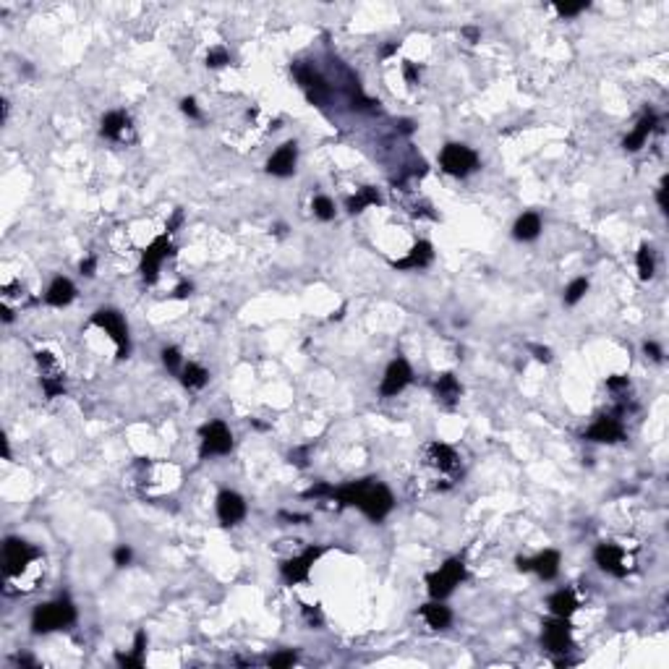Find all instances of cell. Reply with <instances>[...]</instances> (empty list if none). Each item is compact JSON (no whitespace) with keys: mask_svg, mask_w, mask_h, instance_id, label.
I'll use <instances>...</instances> for the list:
<instances>
[{"mask_svg":"<svg viewBox=\"0 0 669 669\" xmlns=\"http://www.w3.org/2000/svg\"><path fill=\"white\" fill-rule=\"evenodd\" d=\"M332 497L340 502V505L348 507H361L366 515L372 520H384L390 515L392 510V494L390 489L384 484H377L374 478H363V481H353V484H345V487H337L332 492Z\"/></svg>","mask_w":669,"mask_h":669,"instance_id":"cell-1","label":"cell"},{"mask_svg":"<svg viewBox=\"0 0 669 669\" xmlns=\"http://www.w3.org/2000/svg\"><path fill=\"white\" fill-rule=\"evenodd\" d=\"M74 620H76L74 604L68 599H58V602L50 604H39L34 609V617H32V628H34V633H53L71 625Z\"/></svg>","mask_w":669,"mask_h":669,"instance_id":"cell-2","label":"cell"},{"mask_svg":"<svg viewBox=\"0 0 669 669\" xmlns=\"http://www.w3.org/2000/svg\"><path fill=\"white\" fill-rule=\"evenodd\" d=\"M440 165L445 173L463 178V175H468L471 170H476L478 157L471 147H466V144H447L440 154Z\"/></svg>","mask_w":669,"mask_h":669,"instance_id":"cell-3","label":"cell"},{"mask_svg":"<svg viewBox=\"0 0 669 669\" xmlns=\"http://www.w3.org/2000/svg\"><path fill=\"white\" fill-rule=\"evenodd\" d=\"M463 575H466L463 562H460V560H447L437 573H431L429 578H426L429 593L434 596V599H445V596H450L452 588L463 581Z\"/></svg>","mask_w":669,"mask_h":669,"instance_id":"cell-4","label":"cell"},{"mask_svg":"<svg viewBox=\"0 0 669 669\" xmlns=\"http://www.w3.org/2000/svg\"><path fill=\"white\" fill-rule=\"evenodd\" d=\"M92 325L102 327V330L113 337L115 345H118V356H121V358L128 356V330H126L123 316L118 314V311H113V309H100V311L92 316Z\"/></svg>","mask_w":669,"mask_h":669,"instance_id":"cell-5","label":"cell"},{"mask_svg":"<svg viewBox=\"0 0 669 669\" xmlns=\"http://www.w3.org/2000/svg\"><path fill=\"white\" fill-rule=\"evenodd\" d=\"M39 557V549L21 539H8L3 546V562H6V575H19L32 560Z\"/></svg>","mask_w":669,"mask_h":669,"instance_id":"cell-6","label":"cell"},{"mask_svg":"<svg viewBox=\"0 0 669 669\" xmlns=\"http://www.w3.org/2000/svg\"><path fill=\"white\" fill-rule=\"evenodd\" d=\"M233 447V434L222 421H212L201 429V455H225Z\"/></svg>","mask_w":669,"mask_h":669,"instance_id":"cell-7","label":"cell"},{"mask_svg":"<svg viewBox=\"0 0 669 669\" xmlns=\"http://www.w3.org/2000/svg\"><path fill=\"white\" fill-rule=\"evenodd\" d=\"M173 254V243L168 236H160V238H154L149 246H147V251H144L142 257V278L144 283H154L157 280V275H160V264H163V259H168Z\"/></svg>","mask_w":669,"mask_h":669,"instance_id":"cell-8","label":"cell"},{"mask_svg":"<svg viewBox=\"0 0 669 669\" xmlns=\"http://www.w3.org/2000/svg\"><path fill=\"white\" fill-rule=\"evenodd\" d=\"M322 552H325L322 546H309L301 557L288 560V562L283 565V578H285L288 583H301V581H306L309 573H311V565L322 557Z\"/></svg>","mask_w":669,"mask_h":669,"instance_id":"cell-9","label":"cell"},{"mask_svg":"<svg viewBox=\"0 0 669 669\" xmlns=\"http://www.w3.org/2000/svg\"><path fill=\"white\" fill-rule=\"evenodd\" d=\"M544 646L552 654H565L570 651L573 641H570V625H567V617H557V620L544 622V635H541Z\"/></svg>","mask_w":669,"mask_h":669,"instance_id":"cell-10","label":"cell"},{"mask_svg":"<svg viewBox=\"0 0 669 669\" xmlns=\"http://www.w3.org/2000/svg\"><path fill=\"white\" fill-rule=\"evenodd\" d=\"M217 518L222 526H236L246 518V502L236 492H222L217 497Z\"/></svg>","mask_w":669,"mask_h":669,"instance_id":"cell-11","label":"cell"},{"mask_svg":"<svg viewBox=\"0 0 669 669\" xmlns=\"http://www.w3.org/2000/svg\"><path fill=\"white\" fill-rule=\"evenodd\" d=\"M596 557V565L602 567L604 573L614 575V578H622L628 573V565H625V552H622L617 544H599V549L593 552Z\"/></svg>","mask_w":669,"mask_h":669,"instance_id":"cell-12","label":"cell"},{"mask_svg":"<svg viewBox=\"0 0 669 669\" xmlns=\"http://www.w3.org/2000/svg\"><path fill=\"white\" fill-rule=\"evenodd\" d=\"M411 366H408V361L405 358H395V361L387 366V374H384L382 379V395L384 398H392V395H398V392L405 387V384L411 382Z\"/></svg>","mask_w":669,"mask_h":669,"instance_id":"cell-13","label":"cell"},{"mask_svg":"<svg viewBox=\"0 0 669 669\" xmlns=\"http://www.w3.org/2000/svg\"><path fill=\"white\" fill-rule=\"evenodd\" d=\"M518 570H534L539 573L544 581H552L557 573H560V552L555 549H546L534 560H518Z\"/></svg>","mask_w":669,"mask_h":669,"instance_id":"cell-14","label":"cell"},{"mask_svg":"<svg viewBox=\"0 0 669 669\" xmlns=\"http://www.w3.org/2000/svg\"><path fill=\"white\" fill-rule=\"evenodd\" d=\"M296 160H298L296 144L293 142L283 144L278 152L269 157L267 173L269 175H278V178H288V175H293V170H296Z\"/></svg>","mask_w":669,"mask_h":669,"instance_id":"cell-15","label":"cell"},{"mask_svg":"<svg viewBox=\"0 0 669 669\" xmlns=\"http://www.w3.org/2000/svg\"><path fill=\"white\" fill-rule=\"evenodd\" d=\"M622 437H625L622 424L617 419H609V416L596 419V424L586 431V440L588 442H607V445H612V442H620Z\"/></svg>","mask_w":669,"mask_h":669,"instance_id":"cell-16","label":"cell"},{"mask_svg":"<svg viewBox=\"0 0 669 669\" xmlns=\"http://www.w3.org/2000/svg\"><path fill=\"white\" fill-rule=\"evenodd\" d=\"M426 460H429L434 468L445 471V473H452V471H458L460 466L458 452L450 447V445H442V442H431L429 447H426Z\"/></svg>","mask_w":669,"mask_h":669,"instance_id":"cell-17","label":"cell"},{"mask_svg":"<svg viewBox=\"0 0 669 669\" xmlns=\"http://www.w3.org/2000/svg\"><path fill=\"white\" fill-rule=\"evenodd\" d=\"M431 259H434L431 243L421 241V243H416V246L408 251V257L395 262V269H421V267H426V264H431Z\"/></svg>","mask_w":669,"mask_h":669,"instance_id":"cell-18","label":"cell"},{"mask_svg":"<svg viewBox=\"0 0 669 669\" xmlns=\"http://www.w3.org/2000/svg\"><path fill=\"white\" fill-rule=\"evenodd\" d=\"M654 126H656V115L654 113H646L638 121V126L633 128V134L625 136V142H622V147L625 149H630V152H635V149H641L643 144H646V139H649V134L654 131Z\"/></svg>","mask_w":669,"mask_h":669,"instance_id":"cell-19","label":"cell"},{"mask_svg":"<svg viewBox=\"0 0 669 669\" xmlns=\"http://www.w3.org/2000/svg\"><path fill=\"white\" fill-rule=\"evenodd\" d=\"M74 296H76V288H74V283L66 278H55L53 280V285L48 288V296H45V301H48L50 306H66V304H71L74 301Z\"/></svg>","mask_w":669,"mask_h":669,"instance_id":"cell-20","label":"cell"},{"mask_svg":"<svg viewBox=\"0 0 669 669\" xmlns=\"http://www.w3.org/2000/svg\"><path fill=\"white\" fill-rule=\"evenodd\" d=\"M421 617L426 620V625L429 628H434V630H445L450 622H452V612H450L445 604L440 602H431V604H424L421 607Z\"/></svg>","mask_w":669,"mask_h":669,"instance_id":"cell-21","label":"cell"},{"mask_svg":"<svg viewBox=\"0 0 669 669\" xmlns=\"http://www.w3.org/2000/svg\"><path fill=\"white\" fill-rule=\"evenodd\" d=\"M128 128H131V121H128V115L121 113V110H115V113H107L105 118H102V136H107V139H115V142H121Z\"/></svg>","mask_w":669,"mask_h":669,"instance_id":"cell-22","label":"cell"},{"mask_svg":"<svg viewBox=\"0 0 669 669\" xmlns=\"http://www.w3.org/2000/svg\"><path fill=\"white\" fill-rule=\"evenodd\" d=\"M549 609L555 612V617H570V614L578 609V599L570 588H562L549 596Z\"/></svg>","mask_w":669,"mask_h":669,"instance_id":"cell-23","label":"cell"},{"mask_svg":"<svg viewBox=\"0 0 669 669\" xmlns=\"http://www.w3.org/2000/svg\"><path fill=\"white\" fill-rule=\"evenodd\" d=\"M539 233H541V217L536 212H526L523 217H518L515 228H513V236L518 241H534Z\"/></svg>","mask_w":669,"mask_h":669,"instance_id":"cell-24","label":"cell"},{"mask_svg":"<svg viewBox=\"0 0 669 669\" xmlns=\"http://www.w3.org/2000/svg\"><path fill=\"white\" fill-rule=\"evenodd\" d=\"M434 392H437V398L445 403H455L460 395V382L452 377V374H440V379L434 382Z\"/></svg>","mask_w":669,"mask_h":669,"instance_id":"cell-25","label":"cell"},{"mask_svg":"<svg viewBox=\"0 0 669 669\" xmlns=\"http://www.w3.org/2000/svg\"><path fill=\"white\" fill-rule=\"evenodd\" d=\"M181 382L186 384L189 390H201L204 384L210 382V372H207L204 366H199V363H189L181 374Z\"/></svg>","mask_w":669,"mask_h":669,"instance_id":"cell-26","label":"cell"},{"mask_svg":"<svg viewBox=\"0 0 669 669\" xmlns=\"http://www.w3.org/2000/svg\"><path fill=\"white\" fill-rule=\"evenodd\" d=\"M379 191L377 189H372V186H363L361 191L356 194V196H351L348 199V210L351 212H363L366 207H374V204H379Z\"/></svg>","mask_w":669,"mask_h":669,"instance_id":"cell-27","label":"cell"},{"mask_svg":"<svg viewBox=\"0 0 669 669\" xmlns=\"http://www.w3.org/2000/svg\"><path fill=\"white\" fill-rule=\"evenodd\" d=\"M586 293H588V280L586 278L573 280V283L567 285V290H565V304H567V306H575Z\"/></svg>","mask_w":669,"mask_h":669,"instance_id":"cell-28","label":"cell"},{"mask_svg":"<svg viewBox=\"0 0 669 669\" xmlns=\"http://www.w3.org/2000/svg\"><path fill=\"white\" fill-rule=\"evenodd\" d=\"M638 275L641 280H651L654 278V251L643 243L641 251H638Z\"/></svg>","mask_w":669,"mask_h":669,"instance_id":"cell-29","label":"cell"},{"mask_svg":"<svg viewBox=\"0 0 669 669\" xmlns=\"http://www.w3.org/2000/svg\"><path fill=\"white\" fill-rule=\"evenodd\" d=\"M311 210H314V215L319 217V220H332L334 217V204H332V199H327V196H316L314 204H311Z\"/></svg>","mask_w":669,"mask_h":669,"instance_id":"cell-30","label":"cell"},{"mask_svg":"<svg viewBox=\"0 0 669 669\" xmlns=\"http://www.w3.org/2000/svg\"><path fill=\"white\" fill-rule=\"evenodd\" d=\"M42 387L48 392V398H55V395L63 392V377H58V374H42Z\"/></svg>","mask_w":669,"mask_h":669,"instance_id":"cell-31","label":"cell"},{"mask_svg":"<svg viewBox=\"0 0 669 669\" xmlns=\"http://www.w3.org/2000/svg\"><path fill=\"white\" fill-rule=\"evenodd\" d=\"M163 363L170 372H181V351H178V348H165Z\"/></svg>","mask_w":669,"mask_h":669,"instance_id":"cell-32","label":"cell"},{"mask_svg":"<svg viewBox=\"0 0 669 669\" xmlns=\"http://www.w3.org/2000/svg\"><path fill=\"white\" fill-rule=\"evenodd\" d=\"M225 63H230L228 50H225V48L210 50V55H207V66H210V68H220V66H225Z\"/></svg>","mask_w":669,"mask_h":669,"instance_id":"cell-33","label":"cell"},{"mask_svg":"<svg viewBox=\"0 0 669 669\" xmlns=\"http://www.w3.org/2000/svg\"><path fill=\"white\" fill-rule=\"evenodd\" d=\"M290 664H296V654L293 651H280V654H275V656H269V667H290Z\"/></svg>","mask_w":669,"mask_h":669,"instance_id":"cell-34","label":"cell"},{"mask_svg":"<svg viewBox=\"0 0 669 669\" xmlns=\"http://www.w3.org/2000/svg\"><path fill=\"white\" fill-rule=\"evenodd\" d=\"M555 8L560 16H578L581 11L588 8V3H557Z\"/></svg>","mask_w":669,"mask_h":669,"instance_id":"cell-35","label":"cell"},{"mask_svg":"<svg viewBox=\"0 0 669 669\" xmlns=\"http://www.w3.org/2000/svg\"><path fill=\"white\" fill-rule=\"evenodd\" d=\"M131 557H134V555H131V549H128V546H118V549H115V555H113V560H115V565H118V567H126V565L131 562Z\"/></svg>","mask_w":669,"mask_h":669,"instance_id":"cell-36","label":"cell"},{"mask_svg":"<svg viewBox=\"0 0 669 669\" xmlns=\"http://www.w3.org/2000/svg\"><path fill=\"white\" fill-rule=\"evenodd\" d=\"M181 110H183V113H186V115H189V118H199V110H196V102H194L191 97H186V100H183V102H181Z\"/></svg>","mask_w":669,"mask_h":669,"instance_id":"cell-37","label":"cell"},{"mask_svg":"<svg viewBox=\"0 0 669 669\" xmlns=\"http://www.w3.org/2000/svg\"><path fill=\"white\" fill-rule=\"evenodd\" d=\"M403 74H405V81H408V84H416V81H419V68H416V63H405Z\"/></svg>","mask_w":669,"mask_h":669,"instance_id":"cell-38","label":"cell"},{"mask_svg":"<svg viewBox=\"0 0 669 669\" xmlns=\"http://www.w3.org/2000/svg\"><path fill=\"white\" fill-rule=\"evenodd\" d=\"M95 267H97L95 257H86L84 262H81V275H86V278H92V275H95Z\"/></svg>","mask_w":669,"mask_h":669,"instance_id":"cell-39","label":"cell"},{"mask_svg":"<svg viewBox=\"0 0 669 669\" xmlns=\"http://www.w3.org/2000/svg\"><path fill=\"white\" fill-rule=\"evenodd\" d=\"M667 183H669V178H661V186H659V207H661V212H667Z\"/></svg>","mask_w":669,"mask_h":669,"instance_id":"cell-40","label":"cell"},{"mask_svg":"<svg viewBox=\"0 0 669 669\" xmlns=\"http://www.w3.org/2000/svg\"><path fill=\"white\" fill-rule=\"evenodd\" d=\"M643 351H646V353H649L654 361H661V348L656 343H646V345H643Z\"/></svg>","mask_w":669,"mask_h":669,"instance_id":"cell-41","label":"cell"},{"mask_svg":"<svg viewBox=\"0 0 669 669\" xmlns=\"http://www.w3.org/2000/svg\"><path fill=\"white\" fill-rule=\"evenodd\" d=\"M531 351H534V353H536V358H539V361H544V363L549 361V358H552V353H549V348H541V345H531Z\"/></svg>","mask_w":669,"mask_h":669,"instance_id":"cell-42","label":"cell"},{"mask_svg":"<svg viewBox=\"0 0 669 669\" xmlns=\"http://www.w3.org/2000/svg\"><path fill=\"white\" fill-rule=\"evenodd\" d=\"M607 387H609V390H620V387H628V377H612V379H607Z\"/></svg>","mask_w":669,"mask_h":669,"instance_id":"cell-43","label":"cell"},{"mask_svg":"<svg viewBox=\"0 0 669 669\" xmlns=\"http://www.w3.org/2000/svg\"><path fill=\"white\" fill-rule=\"evenodd\" d=\"M191 290H194L191 283H181V285L175 288V298H186V296H191Z\"/></svg>","mask_w":669,"mask_h":669,"instance_id":"cell-44","label":"cell"},{"mask_svg":"<svg viewBox=\"0 0 669 669\" xmlns=\"http://www.w3.org/2000/svg\"><path fill=\"white\" fill-rule=\"evenodd\" d=\"M306 447L304 450H296V452H290V463H298V466H306Z\"/></svg>","mask_w":669,"mask_h":669,"instance_id":"cell-45","label":"cell"},{"mask_svg":"<svg viewBox=\"0 0 669 669\" xmlns=\"http://www.w3.org/2000/svg\"><path fill=\"white\" fill-rule=\"evenodd\" d=\"M463 37L471 39V42H478V37H481V32H478L476 27H463Z\"/></svg>","mask_w":669,"mask_h":669,"instance_id":"cell-46","label":"cell"},{"mask_svg":"<svg viewBox=\"0 0 669 669\" xmlns=\"http://www.w3.org/2000/svg\"><path fill=\"white\" fill-rule=\"evenodd\" d=\"M181 222H183V212L178 210V212H175V215H173V220L168 222V233H173V230L178 228V225H181Z\"/></svg>","mask_w":669,"mask_h":669,"instance_id":"cell-47","label":"cell"},{"mask_svg":"<svg viewBox=\"0 0 669 669\" xmlns=\"http://www.w3.org/2000/svg\"><path fill=\"white\" fill-rule=\"evenodd\" d=\"M395 50H398V42H392V45H387V48L382 50V55H384V58H387V55H392V53H395Z\"/></svg>","mask_w":669,"mask_h":669,"instance_id":"cell-48","label":"cell"}]
</instances>
